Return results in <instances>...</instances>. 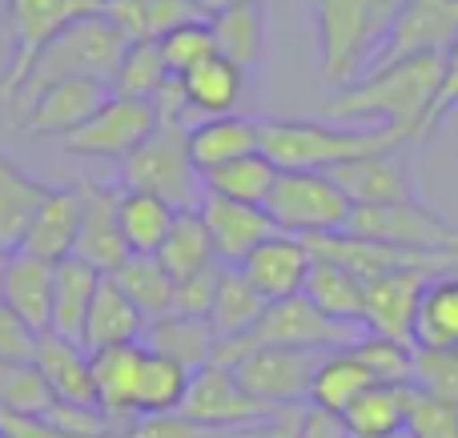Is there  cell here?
<instances>
[{
  "label": "cell",
  "instance_id": "6da1fadb",
  "mask_svg": "<svg viewBox=\"0 0 458 438\" xmlns=\"http://www.w3.org/2000/svg\"><path fill=\"white\" fill-rule=\"evenodd\" d=\"M438 85H443V56H403V61L374 64L358 80L334 88L322 109L338 125H390L411 133L414 141V137H427Z\"/></svg>",
  "mask_w": 458,
  "mask_h": 438
},
{
  "label": "cell",
  "instance_id": "7a4b0ae2",
  "mask_svg": "<svg viewBox=\"0 0 458 438\" xmlns=\"http://www.w3.org/2000/svg\"><path fill=\"white\" fill-rule=\"evenodd\" d=\"M411 133L390 125H338V121H261V153L277 169H310L330 173L346 161L370 157V153H398Z\"/></svg>",
  "mask_w": 458,
  "mask_h": 438
},
{
  "label": "cell",
  "instance_id": "3957f363",
  "mask_svg": "<svg viewBox=\"0 0 458 438\" xmlns=\"http://www.w3.org/2000/svg\"><path fill=\"white\" fill-rule=\"evenodd\" d=\"M406 0H314L318 72L334 88L358 80L382 53Z\"/></svg>",
  "mask_w": 458,
  "mask_h": 438
},
{
  "label": "cell",
  "instance_id": "277c9868",
  "mask_svg": "<svg viewBox=\"0 0 458 438\" xmlns=\"http://www.w3.org/2000/svg\"><path fill=\"white\" fill-rule=\"evenodd\" d=\"M125 48H129V40L105 21L101 8L81 16V21H72L69 29L56 32V37L40 48V56L32 61L29 77H24L21 93L13 97L8 113L29 105L32 97L45 93V88L56 85V80H101V85H113Z\"/></svg>",
  "mask_w": 458,
  "mask_h": 438
},
{
  "label": "cell",
  "instance_id": "5b68a950",
  "mask_svg": "<svg viewBox=\"0 0 458 438\" xmlns=\"http://www.w3.org/2000/svg\"><path fill=\"white\" fill-rule=\"evenodd\" d=\"M190 129L157 125L125 161H121L117 185L133 193H153L174 209H198L201 201V169L190 157Z\"/></svg>",
  "mask_w": 458,
  "mask_h": 438
},
{
  "label": "cell",
  "instance_id": "8992f818",
  "mask_svg": "<svg viewBox=\"0 0 458 438\" xmlns=\"http://www.w3.org/2000/svg\"><path fill=\"white\" fill-rule=\"evenodd\" d=\"M261 209L277 233H293V238L346 233L354 217V201L334 185V177L310 169H277V181Z\"/></svg>",
  "mask_w": 458,
  "mask_h": 438
},
{
  "label": "cell",
  "instance_id": "52a82bcc",
  "mask_svg": "<svg viewBox=\"0 0 458 438\" xmlns=\"http://www.w3.org/2000/svg\"><path fill=\"white\" fill-rule=\"evenodd\" d=\"M362 241L411 249V254H438L458 262V225L430 209L427 201H403V206H354L350 230Z\"/></svg>",
  "mask_w": 458,
  "mask_h": 438
},
{
  "label": "cell",
  "instance_id": "ba28073f",
  "mask_svg": "<svg viewBox=\"0 0 458 438\" xmlns=\"http://www.w3.org/2000/svg\"><path fill=\"white\" fill-rule=\"evenodd\" d=\"M4 8H8V32H13V56L0 69V109H8L13 97L21 93L40 48L56 32L69 29L72 21L97 13L101 4L97 0H4Z\"/></svg>",
  "mask_w": 458,
  "mask_h": 438
},
{
  "label": "cell",
  "instance_id": "9c48e42d",
  "mask_svg": "<svg viewBox=\"0 0 458 438\" xmlns=\"http://www.w3.org/2000/svg\"><path fill=\"white\" fill-rule=\"evenodd\" d=\"M322 354L282 350V346H258L233 366V378L253 402L266 410H298L310 402V383Z\"/></svg>",
  "mask_w": 458,
  "mask_h": 438
},
{
  "label": "cell",
  "instance_id": "30bf717a",
  "mask_svg": "<svg viewBox=\"0 0 458 438\" xmlns=\"http://www.w3.org/2000/svg\"><path fill=\"white\" fill-rule=\"evenodd\" d=\"M157 129L149 101H133V97H109L81 129L64 137V153L85 161H125L145 137Z\"/></svg>",
  "mask_w": 458,
  "mask_h": 438
},
{
  "label": "cell",
  "instance_id": "8fae6325",
  "mask_svg": "<svg viewBox=\"0 0 458 438\" xmlns=\"http://www.w3.org/2000/svg\"><path fill=\"white\" fill-rule=\"evenodd\" d=\"M269 415L277 410H266L261 402H253L250 394L237 386L233 370L222 366H201L198 375L190 378V394L182 402V415L190 426L209 434H229V431H258Z\"/></svg>",
  "mask_w": 458,
  "mask_h": 438
},
{
  "label": "cell",
  "instance_id": "7c38bea8",
  "mask_svg": "<svg viewBox=\"0 0 458 438\" xmlns=\"http://www.w3.org/2000/svg\"><path fill=\"white\" fill-rule=\"evenodd\" d=\"M258 346H282V350H306V354H334L346 350L362 338V330L354 326H338L330 322L322 310L306 302V298H285V302H269L261 314L258 330H253Z\"/></svg>",
  "mask_w": 458,
  "mask_h": 438
},
{
  "label": "cell",
  "instance_id": "4fadbf2b",
  "mask_svg": "<svg viewBox=\"0 0 458 438\" xmlns=\"http://www.w3.org/2000/svg\"><path fill=\"white\" fill-rule=\"evenodd\" d=\"M113 97L109 85L101 80H56L45 93H37L29 105H21L13 117V125L29 137H69L72 129H81L105 101Z\"/></svg>",
  "mask_w": 458,
  "mask_h": 438
},
{
  "label": "cell",
  "instance_id": "5bb4252c",
  "mask_svg": "<svg viewBox=\"0 0 458 438\" xmlns=\"http://www.w3.org/2000/svg\"><path fill=\"white\" fill-rule=\"evenodd\" d=\"M81 190V233L72 257L89 262L97 274H117L121 262L129 257L125 238H121L117 206H121V185L117 181H77Z\"/></svg>",
  "mask_w": 458,
  "mask_h": 438
},
{
  "label": "cell",
  "instance_id": "9a60e30c",
  "mask_svg": "<svg viewBox=\"0 0 458 438\" xmlns=\"http://www.w3.org/2000/svg\"><path fill=\"white\" fill-rule=\"evenodd\" d=\"M430 278H435V270H398L366 282V302H362L366 334L414 346V314H419V298Z\"/></svg>",
  "mask_w": 458,
  "mask_h": 438
},
{
  "label": "cell",
  "instance_id": "2e32d148",
  "mask_svg": "<svg viewBox=\"0 0 458 438\" xmlns=\"http://www.w3.org/2000/svg\"><path fill=\"white\" fill-rule=\"evenodd\" d=\"M245 274L253 290H258L266 302H285V298H298L306 290V278L314 270V254H310L306 238H293V233H269L261 246H253L245 254V262L237 265Z\"/></svg>",
  "mask_w": 458,
  "mask_h": 438
},
{
  "label": "cell",
  "instance_id": "e0dca14e",
  "mask_svg": "<svg viewBox=\"0 0 458 438\" xmlns=\"http://www.w3.org/2000/svg\"><path fill=\"white\" fill-rule=\"evenodd\" d=\"M454 40H458V0H406V8L398 13L394 29H390L382 53L374 56V64L422 56V53L443 56Z\"/></svg>",
  "mask_w": 458,
  "mask_h": 438
},
{
  "label": "cell",
  "instance_id": "ac0fdd59",
  "mask_svg": "<svg viewBox=\"0 0 458 438\" xmlns=\"http://www.w3.org/2000/svg\"><path fill=\"white\" fill-rule=\"evenodd\" d=\"M198 214H201V225H206L209 241H214V254L222 265H242L253 246H261L269 233H277L261 206L214 198V193H201Z\"/></svg>",
  "mask_w": 458,
  "mask_h": 438
},
{
  "label": "cell",
  "instance_id": "d6986e66",
  "mask_svg": "<svg viewBox=\"0 0 458 438\" xmlns=\"http://www.w3.org/2000/svg\"><path fill=\"white\" fill-rule=\"evenodd\" d=\"M330 177L354 206H403V201H419L411 169L403 165L398 153H370V157L346 161V165L330 169Z\"/></svg>",
  "mask_w": 458,
  "mask_h": 438
},
{
  "label": "cell",
  "instance_id": "ffe728a7",
  "mask_svg": "<svg viewBox=\"0 0 458 438\" xmlns=\"http://www.w3.org/2000/svg\"><path fill=\"white\" fill-rule=\"evenodd\" d=\"M32 366L48 383V391L69 407L97 410V391H93V354L72 338H61L53 330L37 334V350H32Z\"/></svg>",
  "mask_w": 458,
  "mask_h": 438
},
{
  "label": "cell",
  "instance_id": "44dd1931",
  "mask_svg": "<svg viewBox=\"0 0 458 438\" xmlns=\"http://www.w3.org/2000/svg\"><path fill=\"white\" fill-rule=\"evenodd\" d=\"M53 262H40V257L24 254H8L4 265V282H0V302L32 330V334H45L53 326Z\"/></svg>",
  "mask_w": 458,
  "mask_h": 438
},
{
  "label": "cell",
  "instance_id": "7402d4cb",
  "mask_svg": "<svg viewBox=\"0 0 458 438\" xmlns=\"http://www.w3.org/2000/svg\"><path fill=\"white\" fill-rule=\"evenodd\" d=\"M145 366V346H109V350L93 354V391H97V410L109 418L113 426L137 418V383H141Z\"/></svg>",
  "mask_w": 458,
  "mask_h": 438
},
{
  "label": "cell",
  "instance_id": "603a6c76",
  "mask_svg": "<svg viewBox=\"0 0 458 438\" xmlns=\"http://www.w3.org/2000/svg\"><path fill=\"white\" fill-rule=\"evenodd\" d=\"M77 233H81V190L72 185H53V193L45 198V206L37 209L24 238V254L40 257V262H64L77 249Z\"/></svg>",
  "mask_w": 458,
  "mask_h": 438
},
{
  "label": "cell",
  "instance_id": "cb8c5ba5",
  "mask_svg": "<svg viewBox=\"0 0 458 438\" xmlns=\"http://www.w3.org/2000/svg\"><path fill=\"white\" fill-rule=\"evenodd\" d=\"M48 193H53V185L40 181V177L29 173L24 165H16V161L0 149V249L16 254V249L24 246L32 217L45 206Z\"/></svg>",
  "mask_w": 458,
  "mask_h": 438
},
{
  "label": "cell",
  "instance_id": "d4e9b609",
  "mask_svg": "<svg viewBox=\"0 0 458 438\" xmlns=\"http://www.w3.org/2000/svg\"><path fill=\"white\" fill-rule=\"evenodd\" d=\"M190 157L198 169L225 165L233 157L261 153V121L245 113H222V117H201L190 125Z\"/></svg>",
  "mask_w": 458,
  "mask_h": 438
},
{
  "label": "cell",
  "instance_id": "484cf974",
  "mask_svg": "<svg viewBox=\"0 0 458 438\" xmlns=\"http://www.w3.org/2000/svg\"><path fill=\"white\" fill-rule=\"evenodd\" d=\"M145 326H149V322H145L141 310L129 302V294L117 286V278L105 274L101 286H97V298H93V310H89L81 346H85L89 354H97V350H109V346L141 342Z\"/></svg>",
  "mask_w": 458,
  "mask_h": 438
},
{
  "label": "cell",
  "instance_id": "4316f807",
  "mask_svg": "<svg viewBox=\"0 0 458 438\" xmlns=\"http://www.w3.org/2000/svg\"><path fill=\"white\" fill-rule=\"evenodd\" d=\"M411 383H374L342 410L346 438H394L406 431V407H411Z\"/></svg>",
  "mask_w": 458,
  "mask_h": 438
},
{
  "label": "cell",
  "instance_id": "83f0119b",
  "mask_svg": "<svg viewBox=\"0 0 458 438\" xmlns=\"http://www.w3.org/2000/svg\"><path fill=\"white\" fill-rule=\"evenodd\" d=\"M141 346L161 358H174L177 366H185L190 375H198L201 366H209L214 358L217 334L206 318H190V314H165V318L149 322L141 334Z\"/></svg>",
  "mask_w": 458,
  "mask_h": 438
},
{
  "label": "cell",
  "instance_id": "f1b7e54d",
  "mask_svg": "<svg viewBox=\"0 0 458 438\" xmlns=\"http://www.w3.org/2000/svg\"><path fill=\"white\" fill-rule=\"evenodd\" d=\"M101 278L105 274H97L93 265L81 262V257H64V262H56V274H53V326H48L53 334L81 342Z\"/></svg>",
  "mask_w": 458,
  "mask_h": 438
},
{
  "label": "cell",
  "instance_id": "f546056e",
  "mask_svg": "<svg viewBox=\"0 0 458 438\" xmlns=\"http://www.w3.org/2000/svg\"><path fill=\"white\" fill-rule=\"evenodd\" d=\"M209 29H214L217 56L233 61L242 72H253L266 48V16H261V0H242V4H225L209 13Z\"/></svg>",
  "mask_w": 458,
  "mask_h": 438
},
{
  "label": "cell",
  "instance_id": "4dcf8cb0",
  "mask_svg": "<svg viewBox=\"0 0 458 438\" xmlns=\"http://www.w3.org/2000/svg\"><path fill=\"white\" fill-rule=\"evenodd\" d=\"M266 298L245 282V274L237 265H222L214 286V302H209L206 322L214 326L217 338H250L258 330L261 314H266Z\"/></svg>",
  "mask_w": 458,
  "mask_h": 438
},
{
  "label": "cell",
  "instance_id": "1f68e13d",
  "mask_svg": "<svg viewBox=\"0 0 458 438\" xmlns=\"http://www.w3.org/2000/svg\"><path fill=\"white\" fill-rule=\"evenodd\" d=\"M245 77L233 61L225 56H206L201 64H193L190 72H182V88L190 97V109L201 117H222V113H237L242 105V93H245Z\"/></svg>",
  "mask_w": 458,
  "mask_h": 438
},
{
  "label": "cell",
  "instance_id": "d6a6232c",
  "mask_svg": "<svg viewBox=\"0 0 458 438\" xmlns=\"http://www.w3.org/2000/svg\"><path fill=\"white\" fill-rule=\"evenodd\" d=\"M419 350H458V274H435L414 314Z\"/></svg>",
  "mask_w": 458,
  "mask_h": 438
},
{
  "label": "cell",
  "instance_id": "836d02e7",
  "mask_svg": "<svg viewBox=\"0 0 458 438\" xmlns=\"http://www.w3.org/2000/svg\"><path fill=\"white\" fill-rule=\"evenodd\" d=\"M378 378L370 375L362 358L354 350H334V354H322L314 370V383H310V402L306 407H318V410H330V415H342L366 386H374Z\"/></svg>",
  "mask_w": 458,
  "mask_h": 438
},
{
  "label": "cell",
  "instance_id": "e575fe53",
  "mask_svg": "<svg viewBox=\"0 0 458 438\" xmlns=\"http://www.w3.org/2000/svg\"><path fill=\"white\" fill-rule=\"evenodd\" d=\"M301 298H306L314 310H322L330 322H338V326L362 330L366 286H362V282H358L350 270H342V265H334V262H314V270H310Z\"/></svg>",
  "mask_w": 458,
  "mask_h": 438
},
{
  "label": "cell",
  "instance_id": "d590c367",
  "mask_svg": "<svg viewBox=\"0 0 458 438\" xmlns=\"http://www.w3.org/2000/svg\"><path fill=\"white\" fill-rule=\"evenodd\" d=\"M177 214L169 201L153 198V193H133L121 190V206H117V222H121V238H125L129 254H157L165 246L169 230H174Z\"/></svg>",
  "mask_w": 458,
  "mask_h": 438
},
{
  "label": "cell",
  "instance_id": "8d00e7d4",
  "mask_svg": "<svg viewBox=\"0 0 458 438\" xmlns=\"http://www.w3.org/2000/svg\"><path fill=\"white\" fill-rule=\"evenodd\" d=\"M274 181H277V165L266 153H250V157H233L225 165L201 169V190L214 193V198L245 201V206H266Z\"/></svg>",
  "mask_w": 458,
  "mask_h": 438
},
{
  "label": "cell",
  "instance_id": "74e56055",
  "mask_svg": "<svg viewBox=\"0 0 458 438\" xmlns=\"http://www.w3.org/2000/svg\"><path fill=\"white\" fill-rule=\"evenodd\" d=\"M113 278H117V286L129 294V302L141 310L145 322H157V318H165V314H174L177 282L165 274L157 254H129Z\"/></svg>",
  "mask_w": 458,
  "mask_h": 438
},
{
  "label": "cell",
  "instance_id": "f35d334b",
  "mask_svg": "<svg viewBox=\"0 0 458 438\" xmlns=\"http://www.w3.org/2000/svg\"><path fill=\"white\" fill-rule=\"evenodd\" d=\"M157 262L165 265V274L174 282H185V278H198V274L214 270L217 254H214V241H209L206 225H201V214L198 209H182L174 222V230H169L165 246L157 249Z\"/></svg>",
  "mask_w": 458,
  "mask_h": 438
},
{
  "label": "cell",
  "instance_id": "ab89813d",
  "mask_svg": "<svg viewBox=\"0 0 458 438\" xmlns=\"http://www.w3.org/2000/svg\"><path fill=\"white\" fill-rule=\"evenodd\" d=\"M190 370L177 366L174 358L145 350L141 383H137V418H174L182 415V402L190 394Z\"/></svg>",
  "mask_w": 458,
  "mask_h": 438
},
{
  "label": "cell",
  "instance_id": "60d3db41",
  "mask_svg": "<svg viewBox=\"0 0 458 438\" xmlns=\"http://www.w3.org/2000/svg\"><path fill=\"white\" fill-rule=\"evenodd\" d=\"M56 394L40 378L32 362H0V415L13 418H40L45 423L56 407Z\"/></svg>",
  "mask_w": 458,
  "mask_h": 438
},
{
  "label": "cell",
  "instance_id": "b9f144b4",
  "mask_svg": "<svg viewBox=\"0 0 458 438\" xmlns=\"http://www.w3.org/2000/svg\"><path fill=\"white\" fill-rule=\"evenodd\" d=\"M174 77V72L165 69V56H161L157 40H137V45L125 48V56H121L117 64V77H113V97H133V101H153L157 97V88L165 85V80Z\"/></svg>",
  "mask_w": 458,
  "mask_h": 438
},
{
  "label": "cell",
  "instance_id": "7bdbcfd3",
  "mask_svg": "<svg viewBox=\"0 0 458 438\" xmlns=\"http://www.w3.org/2000/svg\"><path fill=\"white\" fill-rule=\"evenodd\" d=\"M157 48H161V56H165V69L174 72V77L190 72L193 64H201L206 56L217 53L214 29H209V16H206V21H190V24H182V29L165 32V37L157 40Z\"/></svg>",
  "mask_w": 458,
  "mask_h": 438
},
{
  "label": "cell",
  "instance_id": "ee69618b",
  "mask_svg": "<svg viewBox=\"0 0 458 438\" xmlns=\"http://www.w3.org/2000/svg\"><path fill=\"white\" fill-rule=\"evenodd\" d=\"M350 350H354L358 358L370 366V375L378 378V383H411V375H414V346L394 342V338L366 334V330H362V338H358Z\"/></svg>",
  "mask_w": 458,
  "mask_h": 438
},
{
  "label": "cell",
  "instance_id": "f6af8a7d",
  "mask_svg": "<svg viewBox=\"0 0 458 438\" xmlns=\"http://www.w3.org/2000/svg\"><path fill=\"white\" fill-rule=\"evenodd\" d=\"M411 386L458 407V350H419L414 346Z\"/></svg>",
  "mask_w": 458,
  "mask_h": 438
},
{
  "label": "cell",
  "instance_id": "bcb514c9",
  "mask_svg": "<svg viewBox=\"0 0 458 438\" xmlns=\"http://www.w3.org/2000/svg\"><path fill=\"white\" fill-rule=\"evenodd\" d=\"M406 438H458V407L443 402L435 394L411 391V407H406Z\"/></svg>",
  "mask_w": 458,
  "mask_h": 438
},
{
  "label": "cell",
  "instance_id": "7dc6e473",
  "mask_svg": "<svg viewBox=\"0 0 458 438\" xmlns=\"http://www.w3.org/2000/svg\"><path fill=\"white\" fill-rule=\"evenodd\" d=\"M37 350V334L0 302V362H32Z\"/></svg>",
  "mask_w": 458,
  "mask_h": 438
},
{
  "label": "cell",
  "instance_id": "c3c4849f",
  "mask_svg": "<svg viewBox=\"0 0 458 438\" xmlns=\"http://www.w3.org/2000/svg\"><path fill=\"white\" fill-rule=\"evenodd\" d=\"M217 270L198 274V278H185L177 282V298H174V314H190V318H206L209 314V302H214V286H217Z\"/></svg>",
  "mask_w": 458,
  "mask_h": 438
},
{
  "label": "cell",
  "instance_id": "681fc988",
  "mask_svg": "<svg viewBox=\"0 0 458 438\" xmlns=\"http://www.w3.org/2000/svg\"><path fill=\"white\" fill-rule=\"evenodd\" d=\"M454 105H458V40L443 53V85H438V101H435V113H430L427 133H430V129H438L446 117H451Z\"/></svg>",
  "mask_w": 458,
  "mask_h": 438
},
{
  "label": "cell",
  "instance_id": "f907efd6",
  "mask_svg": "<svg viewBox=\"0 0 458 438\" xmlns=\"http://www.w3.org/2000/svg\"><path fill=\"white\" fill-rule=\"evenodd\" d=\"M298 438H346V426H342V418L330 415V410L306 407L298 418Z\"/></svg>",
  "mask_w": 458,
  "mask_h": 438
},
{
  "label": "cell",
  "instance_id": "816d5d0a",
  "mask_svg": "<svg viewBox=\"0 0 458 438\" xmlns=\"http://www.w3.org/2000/svg\"><path fill=\"white\" fill-rule=\"evenodd\" d=\"M0 438H72L56 426L40 423V418H13V415H0Z\"/></svg>",
  "mask_w": 458,
  "mask_h": 438
},
{
  "label": "cell",
  "instance_id": "f5cc1de1",
  "mask_svg": "<svg viewBox=\"0 0 458 438\" xmlns=\"http://www.w3.org/2000/svg\"><path fill=\"white\" fill-rule=\"evenodd\" d=\"M206 4V13H214V8H225V4H242V0H201Z\"/></svg>",
  "mask_w": 458,
  "mask_h": 438
},
{
  "label": "cell",
  "instance_id": "db71d44e",
  "mask_svg": "<svg viewBox=\"0 0 458 438\" xmlns=\"http://www.w3.org/2000/svg\"><path fill=\"white\" fill-rule=\"evenodd\" d=\"M4 265H8V249H0V282H4Z\"/></svg>",
  "mask_w": 458,
  "mask_h": 438
},
{
  "label": "cell",
  "instance_id": "11a10c76",
  "mask_svg": "<svg viewBox=\"0 0 458 438\" xmlns=\"http://www.w3.org/2000/svg\"><path fill=\"white\" fill-rule=\"evenodd\" d=\"M394 438H406V434H394Z\"/></svg>",
  "mask_w": 458,
  "mask_h": 438
},
{
  "label": "cell",
  "instance_id": "9f6ffc18",
  "mask_svg": "<svg viewBox=\"0 0 458 438\" xmlns=\"http://www.w3.org/2000/svg\"><path fill=\"white\" fill-rule=\"evenodd\" d=\"M97 4H101V0H97Z\"/></svg>",
  "mask_w": 458,
  "mask_h": 438
}]
</instances>
